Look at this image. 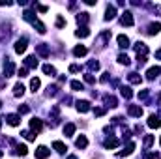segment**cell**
Wrapping results in <instances>:
<instances>
[{
  "label": "cell",
  "mask_w": 161,
  "mask_h": 159,
  "mask_svg": "<svg viewBox=\"0 0 161 159\" xmlns=\"http://www.w3.org/2000/svg\"><path fill=\"white\" fill-rule=\"evenodd\" d=\"M75 146H77V148H86V146H88V139H86L84 135H81L79 139L75 141Z\"/></svg>",
  "instance_id": "cell-18"
},
{
  "label": "cell",
  "mask_w": 161,
  "mask_h": 159,
  "mask_svg": "<svg viewBox=\"0 0 161 159\" xmlns=\"http://www.w3.org/2000/svg\"><path fill=\"white\" fill-rule=\"evenodd\" d=\"M75 133V125L73 124H66V125H64V135H66V137H71Z\"/></svg>",
  "instance_id": "cell-27"
},
{
  "label": "cell",
  "mask_w": 161,
  "mask_h": 159,
  "mask_svg": "<svg viewBox=\"0 0 161 159\" xmlns=\"http://www.w3.org/2000/svg\"><path fill=\"white\" fill-rule=\"evenodd\" d=\"M84 81H86V82H94L96 79H94L92 75H84Z\"/></svg>",
  "instance_id": "cell-44"
},
{
  "label": "cell",
  "mask_w": 161,
  "mask_h": 159,
  "mask_svg": "<svg viewBox=\"0 0 161 159\" xmlns=\"http://www.w3.org/2000/svg\"><path fill=\"white\" fill-rule=\"evenodd\" d=\"M159 30H161V23H152V25L148 26V34L150 36H156Z\"/></svg>",
  "instance_id": "cell-17"
},
{
  "label": "cell",
  "mask_w": 161,
  "mask_h": 159,
  "mask_svg": "<svg viewBox=\"0 0 161 159\" xmlns=\"http://www.w3.org/2000/svg\"><path fill=\"white\" fill-rule=\"evenodd\" d=\"M69 71L71 73H77V71H81V68L77 66V64H73V66H69Z\"/></svg>",
  "instance_id": "cell-40"
},
{
  "label": "cell",
  "mask_w": 161,
  "mask_h": 159,
  "mask_svg": "<svg viewBox=\"0 0 161 159\" xmlns=\"http://www.w3.org/2000/svg\"><path fill=\"white\" fill-rule=\"evenodd\" d=\"M88 68H90V69H96V71H98V69H99V62H96V60H92V62L88 64Z\"/></svg>",
  "instance_id": "cell-36"
},
{
  "label": "cell",
  "mask_w": 161,
  "mask_h": 159,
  "mask_svg": "<svg viewBox=\"0 0 161 159\" xmlns=\"http://www.w3.org/2000/svg\"><path fill=\"white\" fill-rule=\"evenodd\" d=\"M135 51H137V56H146L148 55V47L144 45V43H135Z\"/></svg>",
  "instance_id": "cell-8"
},
{
  "label": "cell",
  "mask_w": 161,
  "mask_h": 159,
  "mask_svg": "<svg viewBox=\"0 0 161 159\" xmlns=\"http://www.w3.org/2000/svg\"><path fill=\"white\" fill-rule=\"evenodd\" d=\"M118 62H120V64H126V66H129V56L122 52V55H118Z\"/></svg>",
  "instance_id": "cell-30"
},
{
  "label": "cell",
  "mask_w": 161,
  "mask_h": 159,
  "mask_svg": "<svg viewBox=\"0 0 161 159\" xmlns=\"http://www.w3.org/2000/svg\"><path fill=\"white\" fill-rule=\"evenodd\" d=\"M161 75V68L159 66H154V68H150L148 71H146V77L150 79V81H154L156 77H159Z\"/></svg>",
  "instance_id": "cell-6"
},
{
  "label": "cell",
  "mask_w": 161,
  "mask_h": 159,
  "mask_svg": "<svg viewBox=\"0 0 161 159\" xmlns=\"http://www.w3.org/2000/svg\"><path fill=\"white\" fill-rule=\"evenodd\" d=\"M148 95H150V92L148 90H143V92H139V99H146Z\"/></svg>",
  "instance_id": "cell-37"
},
{
  "label": "cell",
  "mask_w": 161,
  "mask_h": 159,
  "mask_svg": "<svg viewBox=\"0 0 161 159\" xmlns=\"http://www.w3.org/2000/svg\"><path fill=\"white\" fill-rule=\"evenodd\" d=\"M0 125H2V120H0Z\"/></svg>",
  "instance_id": "cell-50"
},
{
  "label": "cell",
  "mask_w": 161,
  "mask_h": 159,
  "mask_svg": "<svg viewBox=\"0 0 161 159\" xmlns=\"http://www.w3.org/2000/svg\"><path fill=\"white\" fill-rule=\"evenodd\" d=\"M103 144H105V148H107V150H111V148H116L118 144H120V141H118V139H114V137H109V139H107Z\"/></svg>",
  "instance_id": "cell-11"
},
{
  "label": "cell",
  "mask_w": 161,
  "mask_h": 159,
  "mask_svg": "<svg viewBox=\"0 0 161 159\" xmlns=\"http://www.w3.org/2000/svg\"><path fill=\"white\" fill-rule=\"evenodd\" d=\"M120 23H122L124 26H133V23H135V21H133V13H131V12H124Z\"/></svg>",
  "instance_id": "cell-1"
},
{
  "label": "cell",
  "mask_w": 161,
  "mask_h": 159,
  "mask_svg": "<svg viewBox=\"0 0 161 159\" xmlns=\"http://www.w3.org/2000/svg\"><path fill=\"white\" fill-rule=\"evenodd\" d=\"M77 21H79V23H88V13H79Z\"/></svg>",
  "instance_id": "cell-33"
},
{
  "label": "cell",
  "mask_w": 161,
  "mask_h": 159,
  "mask_svg": "<svg viewBox=\"0 0 161 159\" xmlns=\"http://www.w3.org/2000/svg\"><path fill=\"white\" fill-rule=\"evenodd\" d=\"M30 129L36 131V133H39L41 129H43V122H41L39 118H32L30 120Z\"/></svg>",
  "instance_id": "cell-5"
},
{
  "label": "cell",
  "mask_w": 161,
  "mask_h": 159,
  "mask_svg": "<svg viewBox=\"0 0 161 159\" xmlns=\"http://www.w3.org/2000/svg\"><path fill=\"white\" fill-rule=\"evenodd\" d=\"M0 107H2V103H0Z\"/></svg>",
  "instance_id": "cell-52"
},
{
  "label": "cell",
  "mask_w": 161,
  "mask_h": 159,
  "mask_svg": "<svg viewBox=\"0 0 161 159\" xmlns=\"http://www.w3.org/2000/svg\"><path fill=\"white\" fill-rule=\"evenodd\" d=\"M39 86H41V81H39V79H36V77H34V79L30 81V88H32V92H36Z\"/></svg>",
  "instance_id": "cell-29"
},
{
  "label": "cell",
  "mask_w": 161,
  "mask_h": 159,
  "mask_svg": "<svg viewBox=\"0 0 161 159\" xmlns=\"http://www.w3.org/2000/svg\"><path fill=\"white\" fill-rule=\"evenodd\" d=\"M52 148H55V150H56L58 154H64V152L68 150V148H66V144H64L62 141H55V142H52Z\"/></svg>",
  "instance_id": "cell-13"
},
{
  "label": "cell",
  "mask_w": 161,
  "mask_h": 159,
  "mask_svg": "<svg viewBox=\"0 0 161 159\" xmlns=\"http://www.w3.org/2000/svg\"><path fill=\"white\" fill-rule=\"evenodd\" d=\"M71 88H73V90H84L82 82H79V81H71Z\"/></svg>",
  "instance_id": "cell-32"
},
{
  "label": "cell",
  "mask_w": 161,
  "mask_h": 159,
  "mask_svg": "<svg viewBox=\"0 0 161 159\" xmlns=\"http://www.w3.org/2000/svg\"><path fill=\"white\" fill-rule=\"evenodd\" d=\"M23 137H25L26 141H34V139H36V135L32 133V131H23Z\"/></svg>",
  "instance_id": "cell-34"
},
{
  "label": "cell",
  "mask_w": 161,
  "mask_h": 159,
  "mask_svg": "<svg viewBox=\"0 0 161 159\" xmlns=\"http://www.w3.org/2000/svg\"><path fill=\"white\" fill-rule=\"evenodd\" d=\"M43 73H47L49 77H55L56 69H55V66H51V64H45V66H43Z\"/></svg>",
  "instance_id": "cell-20"
},
{
  "label": "cell",
  "mask_w": 161,
  "mask_h": 159,
  "mask_svg": "<svg viewBox=\"0 0 161 159\" xmlns=\"http://www.w3.org/2000/svg\"><path fill=\"white\" fill-rule=\"evenodd\" d=\"M75 36H77V38H86V36H90V30L86 26H81L77 32H75Z\"/></svg>",
  "instance_id": "cell-23"
},
{
  "label": "cell",
  "mask_w": 161,
  "mask_h": 159,
  "mask_svg": "<svg viewBox=\"0 0 161 159\" xmlns=\"http://www.w3.org/2000/svg\"><path fill=\"white\" fill-rule=\"evenodd\" d=\"M25 64H26V68H38V58L36 56H28L25 60Z\"/></svg>",
  "instance_id": "cell-24"
},
{
  "label": "cell",
  "mask_w": 161,
  "mask_h": 159,
  "mask_svg": "<svg viewBox=\"0 0 161 159\" xmlns=\"http://www.w3.org/2000/svg\"><path fill=\"white\" fill-rule=\"evenodd\" d=\"M94 114L96 116H103L105 114V109H94Z\"/></svg>",
  "instance_id": "cell-42"
},
{
  "label": "cell",
  "mask_w": 161,
  "mask_h": 159,
  "mask_svg": "<svg viewBox=\"0 0 161 159\" xmlns=\"http://www.w3.org/2000/svg\"><path fill=\"white\" fill-rule=\"evenodd\" d=\"M49 155H51V150H49L47 146H38V150H36V157L38 159H45Z\"/></svg>",
  "instance_id": "cell-4"
},
{
  "label": "cell",
  "mask_w": 161,
  "mask_h": 159,
  "mask_svg": "<svg viewBox=\"0 0 161 159\" xmlns=\"http://www.w3.org/2000/svg\"><path fill=\"white\" fill-rule=\"evenodd\" d=\"M133 150H135V142H129V144L126 146V150H124V152H118V157H122V155H129Z\"/></svg>",
  "instance_id": "cell-21"
},
{
  "label": "cell",
  "mask_w": 161,
  "mask_h": 159,
  "mask_svg": "<svg viewBox=\"0 0 161 159\" xmlns=\"http://www.w3.org/2000/svg\"><path fill=\"white\" fill-rule=\"evenodd\" d=\"M144 157H146V159H157V154H152V152H150V154H146Z\"/></svg>",
  "instance_id": "cell-43"
},
{
  "label": "cell",
  "mask_w": 161,
  "mask_h": 159,
  "mask_svg": "<svg viewBox=\"0 0 161 159\" xmlns=\"http://www.w3.org/2000/svg\"><path fill=\"white\" fill-rule=\"evenodd\" d=\"M127 79H129V82H133V84H141V82H143V79H141V75H139V73H129V75H127Z\"/></svg>",
  "instance_id": "cell-22"
},
{
  "label": "cell",
  "mask_w": 161,
  "mask_h": 159,
  "mask_svg": "<svg viewBox=\"0 0 161 159\" xmlns=\"http://www.w3.org/2000/svg\"><path fill=\"white\" fill-rule=\"evenodd\" d=\"M86 52H88V49L84 47V45H79V47H75V49H73V55H75V56H84Z\"/></svg>",
  "instance_id": "cell-19"
},
{
  "label": "cell",
  "mask_w": 161,
  "mask_h": 159,
  "mask_svg": "<svg viewBox=\"0 0 161 159\" xmlns=\"http://www.w3.org/2000/svg\"><path fill=\"white\" fill-rule=\"evenodd\" d=\"M26 45H28L26 38H21V39H17V43H15V52H17V55H23V52L26 51Z\"/></svg>",
  "instance_id": "cell-2"
},
{
  "label": "cell",
  "mask_w": 161,
  "mask_h": 159,
  "mask_svg": "<svg viewBox=\"0 0 161 159\" xmlns=\"http://www.w3.org/2000/svg\"><path fill=\"white\" fill-rule=\"evenodd\" d=\"M105 103H107V107H116V105H118L114 95H105Z\"/></svg>",
  "instance_id": "cell-28"
},
{
  "label": "cell",
  "mask_w": 161,
  "mask_h": 159,
  "mask_svg": "<svg viewBox=\"0 0 161 159\" xmlns=\"http://www.w3.org/2000/svg\"><path fill=\"white\" fill-rule=\"evenodd\" d=\"M6 122L9 124V125H19V122H21V116H17V114H8L6 116Z\"/></svg>",
  "instance_id": "cell-9"
},
{
  "label": "cell",
  "mask_w": 161,
  "mask_h": 159,
  "mask_svg": "<svg viewBox=\"0 0 161 159\" xmlns=\"http://www.w3.org/2000/svg\"><path fill=\"white\" fill-rule=\"evenodd\" d=\"M2 155H4V154H2V150H0V157H2Z\"/></svg>",
  "instance_id": "cell-49"
},
{
  "label": "cell",
  "mask_w": 161,
  "mask_h": 159,
  "mask_svg": "<svg viewBox=\"0 0 161 159\" xmlns=\"http://www.w3.org/2000/svg\"><path fill=\"white\" fill-rule=\"evenodd\" d=\"M13 71H15V64H13L12 60H8V64L4 66V79H6V77H12Z\"/></svg>",
  "instance_id": "cell-7"
},
{
  "label": "cell",
  "mask_w": 161,
  "mask_h": 159,
  "mask_svg": "<svg viewBox=\"0 0 161 159\" xmlns=\"http://www.w3.org/2000/svg\"><path fill=\"white\" fill-rule=\"evenodd\" d=\"M38 9H39L41 13H45V12H47V6H38Z\"/></svg>",
  "instance_id": "cell-45"
},
{
  "label": "cell",
  "mask_w": 161,
  "mask_h": 159,
  "mask_svg": "<svg viewBox=\"0 0 161 159\" xmlns=\"http://www.w3.org/2000/svg\"><path fill=\"white\" fill-rule=\"evenodd\" d=\"M26 71H28L26 68H21V69L17 71V75H19V77H26Z\"/></svg>",
  "instance_id": "cell-39"
},
{
  "label": "cell",
  "mask_w": 161,
  "mask_h": 159,
  "mask_svg": "<svg viewBox=\"0 0 161 159\" xmlns=\"http://www.w3.org/2000/svg\"><path fill=\"white\" fill-rule=\"evenodd\" d=\"M23 94H25V86L21 82H17L15 86H13V95H17V98H19V95H23Z\"/></svg>",
  "instance_id": "cell-25"
},
{
  "label": "cell",
  "mask_w": 161,
  "mask_h": 159,
  "mask_svg": "<svg viewBox=\"0 0 161 159\" xmlns=\"http://www.w3.org/2000/svg\"><path fill=\"white\" fill-rule=\"evenodd\" d=\"M114 17H116V8H114V6H107L105 19H107V21H111V19H114Z\"/></svg>",
  "instance_id": "cell-14"
},
{
  "label": "cell",
  "mask_w": 161,
  "mask_h": 159,
  "mask_svg": "<svg viewBox=\"0 0 161 159\" xmlns=\"http://www.w3.org/2000/svg\"><path fill=\"white\" fill-rule=\"evenodd\" d=\"M77 111L79 112H88L90 111V103L88 101H77Z\"/></svg>",
  "instance_id": "cell-16"
},
{
  "label": "cell",
  "mask_w": 161,
  "mask_h": 159,
  "mask_svg": "<svg viewBox=\"0 0 161 159\" xmlns=\"http://www.w3.org/2000/svg\"><path fill=\"white\" fill-rule=\"evenodd\" d=\"M36 52L41 56H49V47L45 43H41V45H36Z\"/></svg>",
  "instance_id": "cell-15"
},
{
  "label": "cell",
  "mask_w": 161,
  "mask_h": 159,
  "mask_svg": "<svg viewBox=\"0 0 161 159\" xmlns=\"http://www.w3.org/2000/svg\"><path fill=\"white\" fill-rule=\"evenodd\" d=\"M159 105H161V94H159Z\"/></svg>",
  "instance_id": "cell-48"
},
{
  "label": "cell",
  "mask_w": 161,
  "mask_h": 159,
  "mask_svg": "<svg viewBox=\"0 0 161 159\" xmlns=\"http://www.w3.org/2000/svg\"><path fill=\"white\" fill-rule=\"evenodd\" d=\"M152 142H154V137L152 135H146L144 137V146H152Z\"/></svg>",
  "instance_id": "cell-35"
},
{
  "label": "cell",
  "mask_w": 161,
  "mask_h": 159,
  "mask_svg": "<svg viewBox=\"0 0 161 159\" xmlns=\"http://www.w3.org/2000/svg\"><path fill=\"white\" fill-rule=\"evenodd\" d=\"M26 152H28V148H26L25 144H17V154H21V155H26Z\"/></svg>",
  "instance_id": "cell-31"
},
{
  "label": "cell",
  "mask_w": 161,
  "mask_h": 159,
  "mask_svg": "<svg viewBox=\"0 0 161 159\" xmlns=\"http://www.w3.org/2000/svg\"><path fill=\"white\" fill-rule=\"evenodd\" d=\"M120 94L124 95L126 99H131V95H133V92H131V88H129V86H122V88H120Z\"/></svg>",
  "instance_id": "cell-26"
},
{
  "label": "cell",
  "mask_w": 161,
  "mask_h": 159,
  "mask_svg": "<svg viewBox=\"0 0 161 159\" xmlns=\"http://www.w3.org/2000/svg\"><path fill=\"white\" fill-rule=\"evenodd\" d=\"M118 47H122V49H127V47H129V38H127V36H118Z\"/></svg>",
  "instance_id": "cell-12"
},
{
  "label": "cell",
  "mask_w": 161,
  "mask_h": 159,
  "mask_svg": "<svg viewBox=\"0 0 161 159\" xmlns=\"http://www.w3.org/2000/svg\"><path fill=\"white\" fill-rule=\"evenodd\" d=\"M68 159H77V157H75V155H69V157H68Z\"/></svg>",
  "instance_id": "cell-47"
},
{
  "label": "cell",
  "mask_w": 161,
  "mask_h": 159,
  "mask_svg": "<svg viewBox=\"0 0 161 159\" xmlns=\"http://www.w3.org/2000/svg\"><path fill=\"white\" fill-rule=\"evenodd\" d=\"M159 144H161V139H159Z\"/></svg>",
  "instance_id": "cell-51"
},
{
  "label": "cell",
  "mask_w": 161,
  "mask_h": 159,
  "mask_svg": "<svg viewBox=\"0 0 161 159\" xmlns=\"http://www.w3.org/2000/svg\"><path fill=\"white\" fill-rule=\"evenodd\" d=\"M28 111H30V109L26 107V105H23V107H19V114H26Z\"/></svg>",
  "instance_id": "cell-41"
},
{
  "label": "cell",
  "mask_w": 161,
  "mask_h": 159,
  "mask_svg": "<svg viewBox=\"0 0 161 159\" xmlns=\"http://www.w3.org/2000/svg\"><path fill=\"white\" fill-rule=\"evenodd\" d=\"M127 112H129V116L141 118L143 116V107H139V105H129V107H127Z\"/></svg>",
  "instance_id": "cell-3"
},
{
  "label": "cell",
  "mask_w": 161,
  "mask_h": 159,
  "mask_svg": "<svg viewBox=\"0 0 161 159\" xmlns=\"http://www.w3.org/2000/svg\"><path fill=\"white\" fill-rule=\"evenodd\" d=\"M156 58H159V60H161V51H157V52H156Z\"/></svg>",
  "instance_id": "cell-46"
},
{
  "label": "cell",
  "mask_w": 161,
  "mask_h": 159,
  "mask_svg": "<svg viewBox=\"0 0 161 159\" xmlns=\"http://www.w3.org/2000/svg\"><path fill=\"white\" fill-rule=\"evenodd\" d=\"M148 125L152 127H159L161 125V120H159V116H156V114H150V118H148Z\"/></svg>",
  "instance_id": "cell-10"
},
{
  "label": "cell",
  "mask_w": 161,
  "mask_h": 159,
  "mask_svg": "<svg viewBox=\"0 0 161 159\" xmlns=\"http://www.w3.org/2000/svg\"><path fill=\"white\" fill-rule=\"evenodd\" d=\"M64 25H66V21H64V17H58V19H56V26H58V28H62Z\"/></svg>",
  "instance_id": "cell-38"
}]
</instances>
